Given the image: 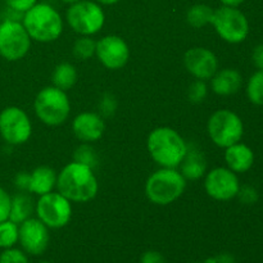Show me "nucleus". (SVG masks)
<instances>
[{
    "mask_svg": "<svg viewBox=\"0 0 263 263\" xmlns=\"http://www.w3.org/2000/svg\"><path fill=\"white\" fill-rule=\"evenodd\" d=\"M0 23H2V22H0Z\"/></svg>",
    "mask_w": 263,
    "mask_h": 263,
    "instance_id": "43",
    "label": "nucleus"
},
{
    "mask_svg": "<svg viewBox=\"0 0 263 263\" xmlns=\"http://www.w3.org/2000/svg\"><path fill=\"white\" fill-rule=\"evenodd\" d=\"M77 79H79L77 68L68 62H63V63H59L58 66H55L53 74H51L53 86L64 90V91L72 89L76 85Z\"/></svg>",
    "mask_w": 263,
    "mask_h": 263,
    "instance_id": "21",
    "label": "nucleus"
},
{
    "mask_svg": "<svg viewBox=\"0 0 263 263\" xmlns=\"http://www.w3.org/2000/svg\"><path fill=\"white\" fill-rule=\"evenodd\" d=\"M63 3H67V4H74V3L80 2V0H62Z\"/></svg>",
    "mask_w": 263,
    "mask_h": 263,
    "instance_id": "40",
    "label": "nucleus"
},
{
    "mask_svg": "<svg viewBox=\"0 0 263 263\" xmlns=\"http://www.w3.org/2000/svg\"><path fill=\"white\" fill-rule=\"evenodd\" d=\"M208 87L205 85L204 81L202 80H197V81L193 82L189 86L187 90V97L192 103H202L204 102L205 97H207Z\"/></svg>",
    "mask_w": 263,
    "mask_h": 263,
    "instance_id": "27",
    "label": "nucleus"
},
{
    "mask_svg": "<svg viewBox=\"0 0 263 263\" xmlns=\"http://www.w3.org/2000/svg\"><path fill=\"white\" fill-rule=\"evenodd\" d=\"M97 41L90 36H81L73 44V55L80 61H87L95 55Z\"/></svg>",
    "mask_w": 263,
    "mask_h": 263,
    "instance_id": "26",
    "label": "nucleus"
},
{
    "mask_svg": "<svg viewBox=\"0 0 263 263\" xmlns=\"http://www.w3.org/2000/svg\"><path fill=\"white\" fill-rule=\"evenodd\" d=\"M37 218L49 229H62L72 218V204L61 193H48L39 198L35 205Z\"/></svg>",
    "mask_w": 263,
    "mask_h": 263,
    "instance_id": "10",
    "label": "nucleus"
},
{
    "mask_svg": "<svg viewBox=\"0 0 263 263\" xmlns=\"http://www.w3.org/2000/svg\"><path fill=\"white\" fill-rule=\"evenodd\" d=\"M95 55L108 69L123 68L130 59V48L121 36L107 35L97 41Z\"/></svg>",
    "mask_w": 263,
    "mask_h": 263,
    "instance_id": "13",
    "label": "nucleus"
},
{
    "mask_svg": "<svg viewBox=\"0 0 263 263\" xmlns=\"http://www.w3.org/2000/svg\"><path fill=\"white\" fill-rule=\"evenodd\" d=\"M193 263H204V262H193Z\"/></svg>",
    "mask_w": 263,
    "mask_h": 263,
    "instance_id": "42",
    "label": "nucleus"
},
{
    "mask_svg": "<svg viewBox=\"0 0 263 263\" xmlns=\"http://www.w3.org/2000/svg\"><path fill=\"white\" fill-rule=\"evenodd\" d=\"M31 37L21 22L5 20L0 23V57L8 62L25 58L31 48Z\"/></svg>",
    "mask_w": 263,
    "mask_h": 263,
    "instance_id": "9",
    "label": "nucleus"
},
{
    "mask_svg": "<svg viewBox=\"0 0 263 263\" xmlns=\"http://www.w3.org/2000/svg\"><path fill=\"white\" fill-rule=\"evenodd\" d=\"M116 107H117V102H116L113 95L107 94L103 97L102 102H100V109H102L103 115H112L115 112Z\"/></svg>",
    "mask_w": 263,
    "mask_h": 263,
    "instance_id": "33",
    "label": "nucleus"
},
{
    "mask_svg": "<svg viewBox=\"0 0 263 263\" xmlns=\"http://www.w3.org/2000/svg\"><path fill=\"white\" fill-rule=\"evenodd\" d=\"M252 62L257 69H263V44L254 46L252 53Z\"/></svg>",
    "mask_w": 263,
    "mask_h": 263,
    "instance_id": "35",
    "label": "nucleus"
},
{
    "mask_svg": "<svg viewBox=\"0 0 263 263\" xmlns=\"http://www.w3.org/2000/svg\"><path fill=\"white\" fill-rule=\"evenodd\" d=\"M5 4L12 10L18 13H25L37 3V0H4Z\"/></svg>",
    "mask_w": 263,
    "mask_h": 263,
    "instance_id": "32",
    "label": "nucleus"
},
{
    "mask_svg": "<svg viewBox=\"0 0 263 263\" xmlns=\"http://www.w3.org/2000/svg\"><path fill=\"white\" fill-rule=\"evenodd\" d=\"M204 263H235V258L230 253H221L218 256L210 257Z\"/></svg>",
    "mask_w": 263,
    "mask_h": 263,
    "instance_id": "36",
    "label": "nucleus"
},
{
    "mask_svg": "<svg viewBox=\"0 0 263 263\" xmlns=\"http://www.w3.org/2000/svg\"><path fill=\"white\" fill-rule=\"evenodd\" d=\"M28 176H30V175L25 174V172H21V174H18L17 176H15V185H17L18 187H21V189L27 190Z\"/></svg>",
    "mask_w": 263,
    "mask_h": 263,
    "instance_id": "37",
    "label": "nucleus"
},
{
    "mask_svg": "<svg viewBox=\"0 0 263 263\" xmlns=\"http://www.w3.org/2000/svg\"><path fill=\"white\" fill-rule=\"evenodd\" d=\"M204 189L212 199L218 202L234 199L240 189L238 175L228 167H216L205 175Z\"/></svg>",
    "mask_w": 263,
    "mask_h": 263,
    "instance_id": "12",
    "label": "nucleus"
},
{
    "mask_svg": "<svg viewBox=\"0 0 263 263\" xmlns=\"http://www.w3.org/2000/svg\"><path fill=\"white\" fill-rule=\"evenodd\" d=\"M211 25L217 35L229 44L243 43L249 35L248 18L238 8L222 5L215 9Z\"/></svg>",
    "mask_w": 263,
    "mask_h": 263,
    "instance_id": "7",
    "label": "nucleus"
},
{
    "mask_svg": "<svg viewBox=\"0 0 263 263\" xmlns=\"http://www.w3.org/2000/svg\"><path fill=\"white\" fill-rule=\"evenodd\" d=\"M0 263H30L27 254L17 248L4 249L0 254Z\"/></svg>",
    "mask_w": 263,
    "mask_h": 263,
    "instance_id": "28",
    "label": "nucleus"
},
{
    "mask_svg": "<svg viewBox=\"0 0 263 263\" xmlns=\"http://www.w3.org/2000/svg\"><path fill=\"white\" fill-rule=\"evenodd\" d=\"M241 86H243V76L238 69H220L211 79V87L213 92L221 97L236 94L241 89Z\"/></svg>",
    "mask_w": 263,
    "mask_h": 263,
    "instance_id": "18",
    "label": "nucleus"
},
{
    "mask_svg": "<svg viewBox=\"0 0 263 263\" xmlns=\"http://www.w3.org/2000/svg\"><path fill=\"white\" fill-rule=\"evenodd\" d=\"M149 156L161 167L176 168L187 153V144L172 127L162 126L149 134L146 140Z\"/></svg>",
    "mask_w": 263,
    "mask_h": 263,
    "instance_id": "2",
    "label": "nucleus"
},
{
    "mask_svg": "<svg viewBox=\"0 0 263 263\" xmlns=\"http://www.w3.org/2000/svg\"><path fill=\"white\" fill-rule=\"evenodd\" d=\"M247 97L254 105L263 107V69H257L247 82Z\"/></svg>",
    "mask_w": 263,
    "mask_h": 263,
    "instance_id": "24",
    "label": "nucleus"
},
{
    "mask_svg": "<svg viewBox=\"0 0 263 263\" xmlns=\"http://www.w3.org/2000/svg\"><path fill=\"white\" fill-rule=\"evenodd\" d=\"M39 263H50V262H45V261H44V262H39Z\"/></svg>",
    "mask_w": 263,
    "mask_h": 263,
    "instance_id": "41",
    "label": "nucleus"
},
{
    "mask_svg": "<svg viewBox=\"0 0 263 263\" xmlns=\"http://www.w3.org/2000/svg\"><path fill=\"white\" fill-rule=\"evenodd\" d=\"M95 2L103 5H113V4H117V3L121 2V0H95Z\"/></svg>",
    "mask_w": 263,
    "mask_h": 263,
    "instance_id": "39",
    "label": "nucleus"
},
{
    "mask_svg": "<svg viewBox=\"0 0 263 263\" xmlns=\"http://www.w3.org/2000/svg\"><path fill=\"white\" fill-rule=\"evenodd\" d=\"M220 2L222 3V5H226V7L238 8L239 5H241L247 0H220Z\"/></svg>",
    "mask_w": 263,
    "mask_h": 263,
    "instance_id": "38",
    "label": "nucleus"
},
{
    "mask_svg": "<svg viewBox=\"0 0 263 263\" xmlns=\"http://www.w3.org/2000/svg\"><path fill=\"white\" fill-rule=\"evenodd\" d=\"M181 174L186 180H198L205 172V159L199 152L189 151L181 162Z\"/></svg>",
    "mask_w": 263,
    "mask_h": 263,
    "instance_id": "20",
    "label": "nucleus"
},
{
    "mask_svg": "<svg viewBox=\"0 0 263 263\" xmlns=\"http://www.w3.org/2000/svg\"><path fill=\"white\" fill-rule=\"evenodd\" d=\"M207 131L212 143L225 149L243 139L244 123L234 110L218 109L211 115Z\"/></svg>",
    "mask_w": 263,
    "mask_h": 263,
    "instance_id": "6",
    "label": "nucleus"
},
{
    "mask_svg": "<svg viewBox=\"0 0 263 263\" xmlns=\"http://www.w3.org/2000/svg\"><path fill=\"white\" fill-rule=\"evenodd\" d=\"M215 10L207 4H195L189 8L186 13V21L192 27L202 28L211 25Z\"/></svg>",
    "mask_w": 263,
    "mask_h": 263,
    "instance_id": "23",
    "label": "nucleus"
},
{
    "mask_svg": "<svg viewBox=\"0 0 263 263\" xmlns=\"http://www.w3.org/2000/svg\"><path fill=\"white\" fill-rule=\"evenodd\" d=\"M18 241L23 252L30 256H40L48 249L50 235L49 228L39 218H27L20 223Z\"/></svg>",
    "mask_w": 263,
    "mask_h": 263,
    "instance_id": "14",
    "label": "nucleus"
},
{
    "mask_svg": "<svg viewBox=\"0 0 263 263\" xmlns=\"http://www.w3.org/2000/svg\"><path fill=\"white\" fill-rule=\"evenodd\" d=\"M228 168L238 174H244L249 171L254 164V153L251 146L243 143H236L234 145L225 148L223 154Z\"/></svg>",
    "mask_w": 263,
    "mask_h": 263,
    "instance_id": "17",
    "label": "nucleus"
},
{
    "mask_svg": "<svg viewBox=\"0 0 263 263\" xmlns=\"http://www.w3.org/2000/svg\"><path fill=\"white\" fill-rule=\"evenodd\" d=\"M35 115L44 125L61 126L68 120L71 102L64 90L55 86H46L37 92L33 102Z\"/></svg>",
    "mask_w": 263,
    "mask_h": 263,
    "instance_id": "5",
    "label": "nucleus"
},
{
    "mask_svg": "<svg viewBox=\"0 0 263 263\" xmlns=\"http://www.w3.org/2000/svg\"><path fill=\"white\" fill-rule=\"evenodd\" d=\"M69 27L81 36H92L99 32L105 22V14L99 3L80 0L67 10Z\"/></svg>",
    "mask_w": 263,
    "mask_h": 263,
    "instance_id": "8",
    "label": "nucleus"
},
{
    "mask_svg": "<svg viewBox=\"0 0 263 263\" xmlns=\"http://www.w3.org/2000/svg\"><path fill=\"white\" fill-rule=\"evenodd\" d=\"M74 161L92 167L95 164V162H97V158H95L94 151L89 145L84 144L80 148H77L76 153H74Z\"/></svg>",
    "mask_w": 263,
    "mask_h": 263,
    "instance_id": "29",
    "label": "nucleus"
},
{
    "mask_svg": "<svg viewBox=\"0 0 263 263\" xmlns=\"http://www.w3.org/2000/svg\"><path fill=\"white\" fill-rule=\"evenodd\" d=\"M32 134V123L27 113L20 107H7L0 112V136L10 145L27 143Z\"/></svg>",
    "mask_w": 263,
    "mask_h": 263,
    "instance_id": "11",
    "label": "nucleus"
},
{
    "mask_svg": "<svg viewBox=\"0 0 263 263\" xmlns=\"http://www.w3.org/2000/svg\"><path fill=\"white\" fill-rule=\"evenodd\" d=\"M57 189L69 202L86 203L94 199L99 182L92 167L73 161L66 164L57 175Z\"/></svg>",
    "mask_w": 263,
    "mask_h": 263,
    "instance_id": "1",
    "label": "nucleus"
},
{
    "mask_svg": "<svg viewBox=\"0 0 263 263\" xmlns=\"http://www.w3.org/2000/svg\"><path fill=\"white\" fill-rule=\"evenodd\" d=\"M140 263H167L162 253L156 251H148L140 257Z\"/></svg>",
    "mask_w": 263,
    "mask_h": 263,
    "instance_id": "34",
    "label": "nucleus"
},
{
    "mask_svg": "<svg viewBox=\"0 0 263 263\" xmlns=\"http://www.w3.org/2000/svg\"><path fill=\"white\" fill-rule=\"evenodd\" d=\"M184 66L193 77L207 81L218 71V59L210 49L195 46L185 53Z\"/></svg>",
    "mask_w": 263,
    "mask_h": 263,
    "instance_id": "15",
    "label": "nucleus"
},
{
    "mask_svg": "<svg viewBox=\"0 0 263 263\" xmlns=\"http://www.w3.org/2000/svg\"><path fill=\"white\" fill-rule=\"evenodd\" d=\"M238 197L244 204H254L258 200V192L253 186H244L239 189Z\"/></svg>",
    "mask_w": 263,
    "mask_h": 263,
    "instance_id": "31",
    "label": "nucleus"
},
{
    "mask_svg": "<svg viewBox=\"0 0 263 263\" xmlns=\"http://www.w3.org/2000/svg\"><path fill=\"white\" fill-rule=\"evenodd\" d=\"M23 27L31 40L39 43H53L63 32V20L55 8L45 3H36L31 9L23 13Z\"/></svg>",
    "mask_w": 263,
    "mask_h": 263,
    "instance_id": "3",
    "label": "nucleus"
},
{
    "mask_svg": "<svg viewBox=\"0 0 263 263\" xmlns=\"http://www.w3.org/2000/svg\"><path fill=\"white\" fill-rule=\"evenodd\" d=\"M72 131L74 136L84 144L94 143L104 135V120L98 113L82 112L72 121Z\"/></svg>",
    "mask_w": 263,
    "mask_h": 263,
    "instance_id": "16",
    "label": "nucleus"
},
{
    "mask_svg": "<svg viewBox=\"0 0 263 263\" xmlns=\"http://www.w3.org/2000/svg\"><path fill=\"white\" fill-rule=\"evenodd\" d=\"M57 172L51 167L39 166L28 176L27 190L32 194L41 195L53 192L57 185Z\"/></svg>",
    "mask_w": 263,
    "mask_h": 263,
    "instance_id": "19",
    "label": "nucleus"
},
{
    "mask_svg": "<svg viewBox=\"0 0 263 263\" xmlns=\"http://www.w3.org/2000/svg\"><path fill=\"white\" fill-rule=\"evenodd\" d=\"M33 211V202L30 197L25 194H18L12 198V207H10L9 220L20 225L23 221L30 218Z\"/></svg>",
    "mask_w": 263,
    "mask_h": 263,
    "instance_id": "22",
    "label": "nucleus"
},
{
    "mask_svg": "<svg viewBox=\"0 0 263 263\" xmlns=\"http://www.w3.org/2000/svg\"><path fill=\"white\" fill-rule=\"evenodd\" d=\"M20 226L10 220L0 222V248H13L18 243Z\"/></svg>",
    "mask_w": 263,
    "mask_h": 263,
    "instance_id": "25",
    "label": "nucleus"
},
{
    "mask_svg": "<svg viewBox=\"0 0 263 263\" xmlns=\"http://www.w3.org/2000/svg\"><path fill=\"white\" fill-rule=\"evenodd\" d=\"M10 207H12V197L8 194L4 187L0 186V222L9 220Z\"/></svg>",
    "mask_w": 263,
    "mask_h": 263,
    "instance_id": "30",
    "label": "nucleus"
},
{
    "mask_svg": "<svg viewBox=\"0 0 263 263\" xmlns=\"http://www.w3.org/2000/svg\"><path fill=\"white\" fill-rule=\"evenodd\" d=\"M186 189V179L176 168L161 167L148 177L145 195L156 205H168L176 202Z\"/></svg>",
    "mask_w": 263,
    "mask_h": 263,
    "instance_id": "4",
    "label": "nucleus"
}]
</instances>
